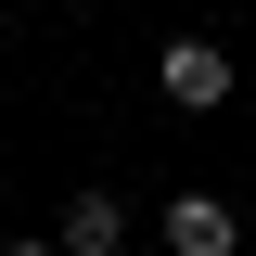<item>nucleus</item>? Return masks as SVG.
<instances>
[{
  "mask_svg": "<svg viewBox=\"0 0 256 256\" xmlns=\"http://www.w3.org/2000/svg\"><path fill=\"white\" fill-rule=\"evenodd\" d=\"M52 244L64 256H128V205H116V192H77V205L52 218Z\"/></svg>",
  "mask_w": 256,
  "mask_h": 256,
  "instance_id": "3",
  "label": "nucleus"
},
{
  "mask_svg": "<svg viewBox=\"0 0 256 256\" xmlns=\"http://www.w3.org/2000/svg\"><path fill=\"white\" fill-rule=\"evenodd\" d=\"M154 256H166V244H154Z\"/></svg>",
  "mask_w": 256,
  "mask_h": 256,
  "instance_id": "5",
  "label": "nucleus"
},
{
  "mask_svg": "<svg viewBox=\"0 0 256 256\" xmlns=\"http://www.w3.org/2000/svg\"><path fill=\"white\" fill-rule=\"evenodd\" d=\"M154 244L166 256H244V218H230V192H166Z\"/></svg>",
  "mask_w": 256,
  "mask_h": 256,
  "instance_id": "2",
  "label": "nucleus"
},
{
  "mask_svg": "<svg viewBox=\"0 0 256 256\" xmlns=\"http://www.w3.org/2000/svg\"><path fill=\"white\" fill-rule=\"evenodd\" d=\"M154 90L180 102V116H218V102L244 90V64H230V38H205V26H180V38L154 52Z\"/></svg>",
  "mask_w": 256,
  "mask_h": 256,
  "instance_id": "1",
  "label": "nucleus"
},
{
  "mask_svg": "<svg viewBox=\"0 0 256 256\" xmlns=\"http://www.w3.org/2000/svg\"><path fill=\"white\" fill-rule=\"evenodd\" d=\"M0 256H64V244H52V230H13V244H0Z\"/></svg>",
  "mask_w": 256,
  "mask_h": 256,
  "instance_id": "4",
  "label": "nucleus"
}]
</instances>
